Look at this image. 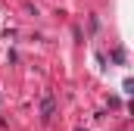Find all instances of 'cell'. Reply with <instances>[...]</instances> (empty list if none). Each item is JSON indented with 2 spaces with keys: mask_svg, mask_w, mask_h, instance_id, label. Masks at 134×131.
I'll return each mask as SVG.
<instances>
[{
  "mask_svg": "<svg viewBox=\"0 0 134 131\" xmlns=\"http://www.w3.org/2000/svg\"><path fill=\"white\" fill-rule=\"evenodd\" d=\"M50 112H53V100L47 97V100H44V116H50Z\"/></svg>",
  "mask_w": 134,
  "mask_h": 131,
  "instance_id": "6da1fadb",
  "label": "cell"
}]
</instances>
